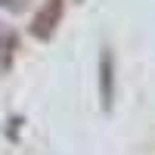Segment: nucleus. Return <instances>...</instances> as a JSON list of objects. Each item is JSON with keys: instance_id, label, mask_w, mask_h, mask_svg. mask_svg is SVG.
Listing matches in <instances>:
<instances>
[{"instance_id": "nucleus-1", "label": "nucleus", "mask_w": 155, "mask_h": 155, "mask_svg": "<svg viewBox=\"0 0 155 155\" xmlns=\"http://www.w3.org/2000/svg\"><path fill=\"white\" fill-rule=\"evenodd\" d=\"M62 16H65V0H44L41 9L31 16V37H37V41H50V37L56 34Z\"/></svg>"}, {"instance_id": "nucleus-2", "label": "nucleus", "mask_w": 155, "mask_h": 155, "mask_svg": "<svg viewBox=\"0 0 155 155\" xmlns=\"http://www.w3.org/2000/svg\"><path fill=\"white\" fill-rule=\"evenodd\" d=\"M99 99H102V112H112V99H115V62H112L109 50L99 53Z\"/></svg>"}]
</instances>
